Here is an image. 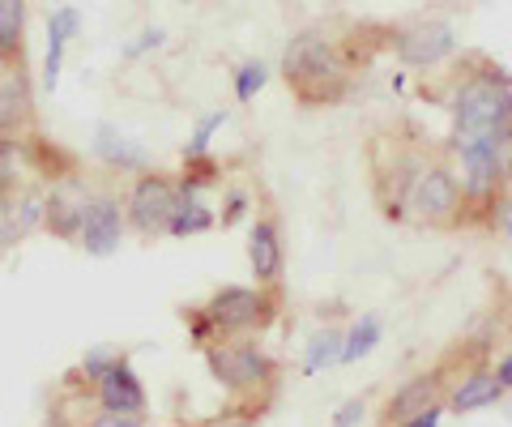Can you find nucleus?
Segmentation results:
<instances>
[{
    "instance_id": "nucleus-31",
    "label": "nucleus",
    "mask_w": 512,
    "mask_h": 427,
    "mask_svg": "<svg viewBox=\"0 0 512 427\" xmlns=\"http://www.w3.org/2000/svg\"><path fill=\"white\" fill-rule=\"evenodd\" d=\"M440 419H444V402L427 406V410H419L414 419H402V423H393V427H440Z\"/></svg>"
},
{
    "instance_id": "nucleus-35",
    "label": "nucleus",
    "mask_w": 512,
    "mask_h": 427,
    "mask_svg": "<svg viewBox=\"0 0 512 427\" xmlns=\"http://www.w3.org/2000/svg\"><path fill=\"white\" fill-rule=\"evenodd\" d=\"M504 180L512 184V129H508V137H504Z\"/></svg>"
},
{
    "instance_id": "nucleus-3",
    "label": "nucleus",
    "mask_w": 512,
    "mask_h": 427,
    "mask_svg": "<svg viewBox=\"0 0 512 427\" xmlns=\"http://www.w3.org/2000/svg\"><path fill=\"white\" fill-rule=\"evenodd\" d=\"M402 214L406 223H419V227H436V231H457L470 223L466 214V193H461V180L453 163H440V158H423V167L414 171V180L406 188V201H402Z\"/></svg>"
},
{
    "instance_id": "nucleus-6",
    "label": "nucleus",
    "mask_w": 512,
    "mask_h": 427,
    "mask_svg": "<svg viewBox=\"0 0 512 427\" xmlns=\"http://www.w3.org/2000/svg\"><path fill=\"white\" fill-rule=\"evenodd\" d=\"M175 197H180V184L158 176V171H146V176H137L133 193H128V205H124V218L128 227L137 235H167V223H171V210H175Z\"/></svg>"
},
{
    "instance_id": "nucleus-20",
    "label": "nucleus",
    "mask_w": 512,
    "mask_h": 427,
    "mask_svg": "<svg viewBox=\"0 0 512 427\" xmlns=\"http://www.w3.org/2000/svg\"><path fill=\"white\" fill-rule=\"evenodd\" d=\"M43 205H47V193H43V188H22V193L9 201L13 231H18V235H30L35 227H43Z\"/></svg>"
},
{
    "instance_id": "nucleus-32",
    "label": "nucleus",
    "mask_w": 512,
    "mask_h": 427,
    "mask_svg": "<svg viewBox=\"0 0 512 427\" xmlns=\"http://www.w3.org/2000/svg\"><path fill=\"white\" fill-rule=\"evenodd\" d=\"M495 227L504 231V240H508V248H512V188L500 197V210H495Z\"/></svg>"
},
{
    "instance_id": "nucleus-15",
    "label": "nucleus",
    "mask_w": 512,
    "mask_h": 427,
    "mask_svg": "<svg viewBox=\"0 0 512 427\" xmlns=\"http://www.w3.org/2000/svg\"><path fill=\"white\" fill-rule=\"evenodd\" d=\"M504 385H500V376H495V368H470L466 376H461V385L448 393V406L444 410H453V415H470V410H487L504 398Z\"/></svg>"
},
{
    "instance_id": "nucleus-4",
    "label": "nucleus",
    "mask_w": 512,
    "mask_h": 427,
    "mask_svg": "<svg viewBox=\"0 0 512 427\" xmlns=\"http://www.w3.org/2000/svg\"><path fill=\"white\" fill-rule=\"evenodd\" d=\"M205 368L235 398H261L278 381V363L256 342H210L205 346Z\"/></svg>"
},
{
    "instance_id": "nucleus-17",
    "label": "nucleus",
    "mask_w": 512,
    "mask_h": 427,
    "mask_svg": "<svg viewBox=\"0 0 512 427\" xmlns=\"http://www.w3.org/2000/svg\"><path fill=\"white\" fill-rule=\"evenodd\" d=\"M218 223L214 210L197 197V188L180 184V197H175V210H171V223H167V235L171 240H192V235H205Z\"/></svg>"
},
{
    "instance_id": "nucleus-28",
    "label": "nucleus",
    "mask_w": 512,
    "mask_h": 427,
    "mask_svg": "<svg viewBox=\"0 0 512 427\" xmlns=\"http://www.w3.org/2000/svg\"><path fill=\"white\" fill-rule=\"evenodd\" d=\"M82 427H146V415H120V410H99Z\"/></svg>"
},
{
    "instance_id": "nucleus-14",
    "label": "nucleus",
    "mask_w": 512,
    "mask_h": 427,
    "mask_svg": "<svg viewBox=\"0 0 512 427\" xmlns=\"http://www.w3.org/2000/svg\"><path fill=\"white\" fill-rule=\"evenodd\" d=\"M30 129V82L22 65L0 77V141H22Z\"/></svg>"
},
{
    "instance_id": "nucleus-24",
    "label": "nucleus",
    "mask_w": 512,
    "mask_h": 427,
    "mask_svg": "<svg viewBox=\"0 0 512 427\" xmlns=\"http://www.w3.org/2000/svg\"><path fill=\"white\" fill-rule=\"evenodd\" d=\"M120 359V351H116V346H107V342H99V346H90V351L82 355V381H99V376L111 368V363H116Z\"/></svg>"
},
{
    "instance_id": "nucleus-9",
    "label": "nucleus",
    "mask_w": 512,
    "mask_h": 427,
    "mask_svg": "<svg viewBox=\"0 0 512 427\" xmlns=\"http://www.w3.org/2000/svg\"><path fill=\"white\" fill-rule=\"evenodd\" d=\"M94 398H99L103 410H120V415H146V406H150L146 385H141V376L133 372V363L124 355L94 381Z\"/></svg>"
},
{
    "instance_id": "nucleus-16",
    "label": "nucleus",
    "mask_w": 512,
    "mask_h": 427,
    "mask_svg": "<svg viewBox=\"0 0 512 427\" xmlns=\"http://www.w3.org/2000/svg\"><path fill=\"white\" fill-rule=\"evenodd\" d=\"M94 154L116 171H146L150 167V150L137 146L133 137H124L120 129H111V124H99V133H94Z\"/></svg>"
},
{
    "instance_id": "nucleus-11",
    "label": "nucleus",
    "mask_w": 512,
    "mask_h": 427,
    "mask_svg": "<svg viewBox=\"0 0 512 427\" xmlns=\"http://www.w3.org/2000/svg\"><path fill=\"white\" fill-rule=\"evenodd\" d=\"M444 381H448L444 368H431V372L410 376V381L389 398V406H384V427H393V423H402V419H414L419 410L444 402Z\"/></svg>"
},
{
    "instance_id": "nucleus-26",
    "label": "nucleus",
    "mask_w": 512,
    "mask_h": 427,
    "mask_svg": "<svg viewBox=\"0 0 512 427\" xmlns=\"http://www.w3.org/2000/svg\"><path fill=\"white\" fill-rule=\"evenodd\" d=\"M256 419H261V410H252V406H231V410H218V415L201 419L197 427H256Z\"/></svg>"
},
{
    "instance_id": "nucleus-27",
    "label": "nucleus",
    "mask_w": 512,
    "mask_h": 427,
    "mask_svg": "<svg viewBox=\"0 0 512 427\" xmlns=\"http://www.w3.org/2000/svg\"><path fill=\"white\" fill-rule=\"evenodd\" d=\"M184 321H188V334H192V342L201 346H210V342H218V329H214V321L205 316V308H192V312H184Z\"/></svg>"
},
{
    "instance_id": "nucleus-12",
    "label": "nucleus",
    "mask_w": 512,
    "mask_h": 427,
    "mask_svg": "<svg viewBox=\"0 0 512 427\" xmlns=\"http://www.w3.org/2000/svg\"><path fill=\"white\" fill-rule=\"evenodd\" d=\"M248 261H252L256 287H278L282 282L286 252H282V235H278L274 218H256L252 223V231H248Z\"/></svg>"
},
{
    "instance_id": "nucleus-13",
    "label": "nucleus",
    "mask_w": 512,
    "mask_h": 427,
    "mask_svg": "<svg viewBox=\"0 0 512 427\" xmlns=\"http://www.w3.org/2000/svg\"><path fill=\"white\" fill-rule=\"evenodd\" d=\"M77 30H82V13H77L73 5L52 9V18H47V52H43V90L60 86L64 52H69V43H73Z\"/></svg>"
},
{
    "instance_id": "nucleus-25",
    "label": "nucleus",
    "mask_w": 512,
    "mask_h": 427,
    "mask_svg": "<svg viewBox=\"0 0 512 427\" xmlns=\"http://www.w3.org/2000/svg\"><path fill=\"white\" fill-rule=\"evenodd\" d=\"M22 176V150L18 141H0V193H9Z\"/></svg>"
},
{
    "instance_id": "nucleus-30",
    "label": "nucleus",
    "mask_w": 512,
    "mask_h": 427,
    "mask_svg": "<svg viewBox=\"0 0 512 427\" xmlns=\"http://www.w3.org/2000/svg\"><path fill=\"white\" fill-rule=\"evenodd\" d=\"M363 410H367V402H363V398L342 402V410L333 415V427H359V423H363Z\"/></svg>"
},
{
    "instance_id": "nucleus-33",
    "label": "nucleus",
    "mask_w": 512,
    "mask_h": 427,
    "mask_svg": "<svg viewBox=\"0 0 512 427\" xmlns=\"http://www.w3.org/2000/svg\"><path fill=\"white\" fill-rule=\"evenodd\" d=\"M244 214H248V197L244 193H231L227 197V214H222V227H235Z\"/></svg>"
},
{
    "instance_id": "nucleus-22",
    "label": "nucleus",
    "mask_w": 512,
    "mask_h": 427,
    "mask_svg": "<svg viewBox=\"0 0 512 427\" xmlns=\"http://www.w3.org/2000/svg\"><path fill=\"white\" fill-rule=\"evenodd\" d=\"M265 82H269V69L261 65V60H248V65H239L235 69V99L239 103H252L256 94L265 90Z\"/></svg>"
},
{
    "instance_id": "nucleus-34",
    "label": "nucleus",
    "mask_w": 512,
    "mask_h": 427,
    "mask_svg": "<svg viewBox=\"0 0 512 427\" xmlns=\"http://www.w3.org/2000/svg\"><path fill=\"white\" fill-rule=\"evenodd\" d=\"M495 376H500V385H504V389H512V351H508L500 363H495Z\"/></svg>"
},
{
    "instance_id": "nucleus-18",
    "label": "nucleus",
    "mask_w": 512,
    "mask_h": 427,
    "mask_svg": "<svg viewBox=\"0 0 512 427\" xmlns=\"http://www.w3.org/2000/svg\"><path fill=\"white\" fill-rule=\"evenodd\" d=\"M26 43V0H0V65H22Z\"/></svg>"
},
{
    "instance_id": "nucleus-21",
    "label": "nucleus",
    "mask_w": 512,
    "mask_h": 427,
    "mask_svg": "<svg viewBox=\"0 0 512 427\" xmlns=\"http://www.w3.org/2000/svg\"><path fill=\"white\" fill-rule=\"evenodd\" d=\"M329 363H342V334H338V329H325V334H312V342H308V355H303V372L316 376L320 368H329Z\"/></svg>"
},
{
    "instance_id": "nucleus-23",
    "label": "nucleus",
    "mask_w": 512,
    "mask_h": 427,
    "mask_svg": "<svg viewBox=\"0 0 512 427\" xmlns=\"http://www.w3.org/2000/svg\"><path fill=\"white\" fill-rule=\"evenodd\" d=\"M222 124H227V112H210V116L197 124V129H192V141L184 146V158H188V163H197V158L210 154V141H214V133L222 129Z\"/></svg>"
},
{
    "instance_id": "nucleus-8",
    "label": "nucleus",
    "mask_w": 512,
    "mask_h": 427,
    "mask_svg": "<svg viewBox=\"0 0 512 427\" xmlns=\"http://www.w3.org/2000/svg\"><path fill=\"white\" fill-rule=\"evenodd\" d=\"M124 231H128V218H124V205L116 197H90L86 205V218H82V231H77L73 244H82L90 257H111V252H120L124 244Z\"/></svg>"
},
{
    "instance_id": "nucleus-29",
    "label": "nucleus",
    "mask_w": 512,
    "mask_h": 427,
    "mask_svg": "<svg viewBox=\"0 0 512 427\" xmlns=\"http://www.w3.org/2000/svg\"><path fill=\"white\" fill-rule=\"evenodd\" d=\"M163 43H167V30L150 26V30H141V39H133V43L124 47V56H128V60H137V56H146L150 47H163Z\"/></svg>"
},
{
    "instance_id": "nucleus-7",
    "label": "nucleus",
    "mask_w": 512,
    "mask_h": 427,
    "mask_svg": "<svg viewBox=\"0 0 512 427\" xmlns=\"http://www.w3.org/2000/svg\"><path fill=\"white\" fill-rule=\"evenodd\" d=\"M393 52L406 69H436L457 52V35L448 22H414L397 30Z\"/></svg>"
},
{
    "instance_id": "nucleus-5",
    "label": "nucleus",
    "mask_w": 512,
    "mask_h": 427,
    "mask_svg": "<svg viewBox=\"0 0 512 427\" xmlns=\"http://www.w3.org/2000/svg\"><path fill=\"white\" fill-rule=\"evenodd\" d=\"M205 316L214 321L218 338L256 334L278 316V287H222L210 295Z\"/></svg>"
},
{
    "instance_id": "nucleus-2",
    "label": "nucleus",
    "mask_w": 512,
    "mask_h": 427,
    "mask_svg": "<svg viewBox=\"0 0 512 427\" xmlns=\"http://www.w3.org/2000/svg\"><path fill=\"white\" fill-rule=\"evenodd\" d=\"M282 77L286 86L299 94V103L320 107V103H338L350 86V60L342 52V43L320 30H303L286 43L282 52Z\"/></svg>"
},
{
    "instance_id": "nucleus-10",
    "label": "nucleus",
    "mask_w": 512,
    "mask_h": 427,
    "mask_svg": "<svg viewBox=\"0 0 512 427\" xmlns=\"http://www.w3.org/2000/svg\"><path fill=\"white\" fill-rule=\"evenodd\" d=\"M86 205H90V193L82 188V180H64L47 193V205H43V227L56 235V240H77L82 231V218H86Z\"/></svg>"
},
{
    "instance_id": "nucleus-19",
    "label": "nucleus",
    "mask_w": 512,
    "mask_h": 427,
    "mask_svg": "<svg viewBox=\"0 0 512 427\" xmlns=\"http://www.w3.org/2000/svg\"><path fill=\"white\" fill-rule=\"evenodd\" d=\"M380 334H384V329H380V316H376V312H363L359 321L342 334V363H359V359H367V355L376 351Z\"/></svg>"
},
{
    "instance_id": "nucleus-1",
    "label": "nucleus",
    "mask_w": 512,
    "mask_h": 427,
    "mask_svg": "<svg viewBox=\"0 0 512 427\" xmlns=\"http://www.w3.org/2000/svg\"><path fill=\"white\" fill-rule=\"evenodd\" d=\"M453 129H448V154H453V171L466 193V214H483L495 223L500 197L508 193L504 180V137L512 129V82L508 73L495 65L470 69L457 77L453 99Z\"/></svg>"
}]
</instances>
